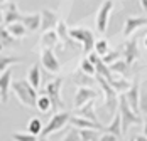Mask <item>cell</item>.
<instances>
[{
    "label": "cell",
    "instance_id": "45",
    "mask_svg": "<svg viewBox=\"0 0 147 141\" xmlns=\"http://www.w3.org/2000/svg\"><path fill=\"white\" fill-rule=\"evenodd\" d=\"M144 45H146V49H147V34H146V39H144Z\"/></svg>",
    "mask_w": 147,
    "mask_h": 141
},
{
    "label": "cell",
    "instance_id": "21",
    "mask_svg": "<svg viewBox=\"0 0 147 141\" xmlns=\"http://www.w3.org/2000/svg\"><path fill=\"white\" fill-rule=\"evenodd\" d=\"M26 29L29 32H36L37 29H41V14H29V15H22V20H20Z\"/></svg>",
    "mask_w": 147,
    "mask_h": 141
},
{
    "label": "cell",
    "instance_id": "26",
    "mask_svg": "<svg viewBox=\"0 0 147 141\" xmlns=\"http://www.w3.org/2000/svg\"><path fill=\"white\" fill-rule=\"evenodd\" d=\"M129 66H130V64L125 62V61H115V62H112L108 67H110V70H112L113 74L117 72L120 76H125V74L129 72Z\"/></svg>",
    "mask_w": 147,
    "mask_h": 141
},
{
    "label": "cell",
    "instance_id": "17",
    "mask_svg": "<svg viewBox=\"0 0 147 141\" xmlns=\"http://www.w3.org/2000/svg\"><path fill=\"white\" fill-rule=\"evenodd\" d=\"M76 114L78 116H83V118H88V119L95 121V123H98V116L95 113V99H90L88 102H85L81 108H78L76 109Z\"/></svg>",
    "mask_w": 147,
    "mask_h": 141
},
{
    "label": "cell",
    "instance_id": "31",
    "mask_svg": "<svg viewBox=\"0 0 147 141\" xmlns=\"http://www.w3.org/2000/svg\"><path fill=\"white\" fill-rule=\"evenodd\" d=\"M80 70H83V72H85V74H88V76H96V66H95L93 62H90L88 57L81 61Z\"/></svg>",
    "mask_w": 147,
    "mask_h": 141
},
{
    "label": "cell",
    "instance_id": "18",
    "mask_svg": "<svg viewBox=\"0 0 147 141\" xmlns=\"http://www.w3.org/2000/svg\"><path fill=\"white\" fill-rule=\"evenodd\" d=\"M122 54H123V61H125V62L132 64L134 61L137 59V56H139V51H137V39H132V41H129V42L125 44Z\"/></svg>",
    "mask_w": 147,
    "mask_h": 141
},
{
    "label": "cell",
    "instance_id": "15",
    "mask_svg": "<svg viewBox=\"0 0 147 141\" xmlns=\"http://www.w3.org/2000/svg\"><path fill=\"white\" fill-rule=\"evenodd\" d=\"M22 20V14L19 12V7L15 2H10L7 7H5V12H3V25H10L14 22H20Z\"/></svg>",
    "mask_w": 147,
    "mask_h": 141
},
{
    "label": "cell",
    "instance_id": "7",
    "mask_svg": "<svg viewBox=\"0 0 147 141\" xmlns=\"http://www.w3.org/2000/svg\"><path fill=\"white\" fill-rule=\"evenodd\" d=\"M112 9H113V2L112 0H105L102 3V7L98 9V14H96V30L100 34H105V30L108 27V19L112 14Z\"/></svg>",
    "mask_w": 147,
    "mask_h": 141
},
{
    "label": "cell",
    "instance_id": "6",
    "mask_svg": "<svg viewBox=\"0 0 147 141\" xmlns=\"http://www.w3.org/2000/svg\"><path fill=\"white\" fill-rule=\"evenodd\" d=\"M69 118H71V114L68 113V111H58V113H54V116L49 119V123L44 126L41 136H49L51 133H56L59 129H63L69 123Z\"/></svg>",
    "mask_w": 147,
    "mask_h": 141
},
{
    "label": "cell",
    "instance_id": "28",
    "mask_svg": "<svg viewBox=\"0 0 147 141\" xmlns=\"http://www.w3.org/2000/svg\"><path fill=\"white\" fill-rule=\"evenodd\" d=\"M0 41L5 44V45H14L17 42V39L9 32V29L5 27V25H0Z\"/></svg>",
    "mask_w": 147,
    "mask_h": 141
},
{
    "label": "cell",
    "instance_id": "19",
    "mask_svg": "<svg viewBox=\"0 0 147 141\" xmlns=\"http://www.w3.org/2000/svg\"><path fill=\"white\" fill-rule=\"evenodd\" d=\"M59 41V35L56 30H46L44 34L41 35V41H39V45L42 49H53Z\"/></svg>",
    "mask_w": 147,
    "mask_h": 141
},
{
    "label": "cell",
    "instance_id": "23",
    "mask_svg": "<svg viewBox=\"0 0 147 141\" xmlns=\"http://www.w3.org/2000/svg\"><path fill=\"white\" fill-rule=\"evenodd\" d=\"M5 27L9 29V32L14 35L15 39H22V37H26V34L29 32L22 22H14V24H10V25H5Z\"/></svg>",
    "mask_w": 147,
    "mask_h": 141
},
{
    "label": "cell",
    "instance_id": "29",
    "mask_svg": "<svg viewBox=\"0 0 147 141\" xmlns=\"http://www.w3.org/2000/svg\"><path fill=\"white\" fill-rule=\"evenodd\" d=\"M20 61H22L20 57H15V56H0V72H3L5 69H9L12 64L20 62Z\"/></svg>",
    "mask_w": 147,
    "mask_h": 141
},
{
    "label": "cell",
    "instance_id": "13",
    "mask_svg": "<svg viewBox=\"0 0 147 141\" xmlns=\"http://www.w3.org/2000/svg\"><path fill=\"white\" fill-rule=\"evenodd\" d=\"M69 124L73 128H78V129H103L100 123H95L88 118H83V116H78V114L69 118Z\"/></svg>",
    "mask_w": 147,
    "mask_h": 141
},
{
    "label": "cell",
    "instance_id": "16",
    "mask_svg": "<svg viewBox=\"0 0 147 141\" xmlns=\"http://www.w3.org/2000/svg\"><path fill=\"white\" fill-rule=\"evenodd\" d=\"M144 25H147L146 17H129L125 20V25H123V35L125 37H130L137 29L144 27Z\"/></svg>",
    "mask_w": 147,
    "mask_h": 141
},
{
    "label": "cell",
    "instance_id": "12",
    "mask_svg": "<svg viewBox=\"0 0 147 141\" xmlns=\"http://www.w3.org/2000/svg\"><path fill=\"white\" fill-rule=\"evenodd\" d=\"M56 32H58V35H59V41L64 44V47H68V49H78V42L69 35V30L66 27L64 20H59L58 27H56Z\"/></svg>",
    "mask_w": 147,
    "mask_h": 141
},
{
    "label": "cell",
    "instance_id": "33",
    "mask_svg": "<svg viewBox=\"0 0 147 141\" xmlns=\"http://www.w3.org/2000/svg\"><path fill=\"white\" fill-rule=\"evenodd\" d=\"M12 140L14 141H37L39 138L36 134H32V133H14Z\"/></svg>",
    "mask_w": 147,
    "mask_h": 141
},
{
    "label": "cell",
    "instance_id": "39",
    "mask_svg": "<svg viewBox=\"0 0 147 141\" xmlns=\"http://www.w3.org/2000/svg\"><path fill=\"white\" fill-rule=\"evenodd\" d=\"M135 141H147V136L146 134H139V136H135Z\"/></svg>",
    "mask_w": 147,
    "mask_h": 141
},
{
    "label": "cell",
    "instance_id": "20",
    "mask_svg": "<svg viewBox=\"0 0 147 141\" xmlns=\"http://www.w3.org/2000/svg\"><path fill=\"white\" fill-rule=\"evenodd\" d=\"M73 81H74V84H78V87H80V86L93 87L95 84H98L96 77H93V76H88V74H85L83 70H78V72H74V74H73Z\"/></svg>",
    "mask_w": 147,
    "mask_h": 141
},
{
    "label": "cell",
    "instance_id": "35",
    "mask_svg": "<svg viewBox=\"0 0 147 141\" xmlns=\"http://www.w3.org/2000/svg\"><path fill=\"white\" fill-rule=\"evenodd\" d=\"M63 141H81V138H80V129L71 126L69 133L64 136V140H63Z\"/></svg>",
    "mask_w": 147,
    "mask_h": 141
},
{
    "label": "cell",
    "instance_id": "43",
    "mask_svg": "<svg viewBox=\"0 0 147 141\" xmlns=\"http://www.w3.org/2000/svg\"><path fill=\"white\" fill-rule=\"evenodd\" d=\"M37 141H49V140H47V136H39V140Z\"/></svg>",
    "mask_w": 147,
    "mask_h": 141
},
{
    "label": "cell",
    "instance_id": "44",
    "mask_svg": "<svg viewBox=\"0 0 147 141\" xmlns=\"http://www.w3.org/2000/svg\"><path fill=\"white\" fill-rule=\"evenodd\" d=\"M5 2H14V0H0V5H2V3H5Z\"/></svg>",
    "mask_w": 147,
    "mask_h": 141
},
{
    "label": "cell",
    "instance_id": "1",
    "mask_svg": "<svg viewBox=\"0 0 147 141\" xmlns=\"http://www.w3.org/2000/svg\"><path fill=\"white\" fill-rule=\"evenodd\" d=\"M12 91H14V94L17 96V99L24 104V106H27V108H37V89L34 87V86L30 84L29 81H24V79H20V81H14L12 82Z\"/></svg>",
    "mask_w": 147,
    "mask_h": 141
},
{
    "label": "cell",
    "instance_id": "25",
    "mask_svg": "<svg viewBox=\"0 0 147 141\" xmlns=\"http://www.w3.org/2000/svg\"><path fill=\"white\" fill-rule=\"evenodd\" d=\"M37 109H39L41 113L53 111V102H51V98H49L47 94H44V92L37 98Z\"/></svg>",
    "mask_w": 147,
    "mask_h": 141
},
{
    "label": "cell",
    "instance_id": "10",
    "mask_svg": "<svg viewBox=\"0 0 147 141\" xmlns=\"http://www.w3.org/2000/svg\"><path fill=\"white\" fill-rule=\"evenodd\" d=\"M125 99H127V102L130 104V108L134 111L137 114H140V89H139V81L137 79L132 82L130 89L125 91Z\"/></svg>",
    "mask_w": 147,
    "mask_h": 141
},
{
    "label": "cell",
    "instance_id": "9",
    "mask_svg": "<svg viewBox=\"0 0 147 141\" xmlns=\"http://www.w3.org/2000/svg\"><path fill=\"white\" fill-rule=\"evenodd\" d=\"M98 96V92L93 89V87H86V86H80L76 94H74V99H73V106L74 109L81 108L85 102H88L90 99H95Z\"/></svg>",
    "mask_w": 147,
    "mask_h": 141
},
{
    "label": "cell",
    "instance_id": "3",
    "mask_svg": "<svg viewBox=\"0 0 147 141\" xmlns=\"http://www.w3.org/2000/svg\"><path fill=\"white\" fill-rule=\"evenodd\" d=\"M96 81H98V84H100V87L103 89V94H105V108H107V111L108 113L113 114L117 113V108H118V92L117 89H113V86L110 84L103 76H100V74H96Z\"/></svg>",
    "mask_w": 147,
    "mask_h": 141
},
{
    "label": "cell",
    "instance_id": "36",
    "mask_svg": "<svg viewBox=\"0 0 147 141\" xmlns=\"http://www.w3.org/2000/svg\"><path fill=\"white\" fill-rule=\"evenodd\" d=\"M140 113L147 116V92H140Z\"/></svg>",
    "mask_w": 147,
    "mask_h": 141
},
{
    "label": "cell",
    "instance_id": "22",
    "mask_svg": "<svg viewBox=\"0 0 147 141\" xmlns=\"http://www.w3.org/2000/svg\"><path fill=\"white\" fill-rule=\"evenodd\" d=\"M103 133H112L118 138L123 134L122 133V116H120V113L113 114V119H112V123L108 126H103Z\"/></svg>",
    "mask_w": 147,
    "mask_h": 141
},
{
    "label": "cell",
    "instance_id": "24",
    "mask_svg": "<svg viewBox=\"0 0 147 141\" xmlns=\"http://www.w3.org/2000/svg\"><path fill=\"white\" fill-rule=\"evenodd\" d=\"M27 81H29L36 89H39V84H41V69H39V66H37V64L30 66L29 74H27Z\"/></svg>",
    "mask_w": 147,
    "mask_h": 141
},
{
    "label": "cell",
    "instance_id": "5",
    "mask_svg": "<svg viewBox=\"0 0 147 141\" xmlns=\"http://www.w3.org/2000/svg\"><path fill=\"white\" fill-rule=\"evenodd\" d=\"M61 86H63V77H56L53 81H49L44 87V94H47L51 98V102H53V111L58 113L59 109L64 108V102L61 99Z\"/></svg>",
    "mask_w": 147,
    "mask_h": 141
},
{
    "label": "cell",
    "instance_id": "40",
    "mask_svg": "<svg viewBox=\"0 0 147 141\" xmlns=\"http://www.w3.org/2000/svg\"><path fill=\"white\" fill-rule=\"evenodd\" d=\"M140 5H142V9L147 12V0H140Z\"/></svg>",
    "mask_w": 147,
    "mask_h": 141
},
{
    "label": "cell",
    "instance_id": "2",
    "mask_svg": "<svg viewBox=\"0 0 147 141\" xmlns=\"http://www.w3.org/2000/svg\"><path fill=\"white\" fill-rule=\"evenodd\" d=\"M118 113L122 116V133H127L129 128L132 126V124L142 123V118L135 113L132 108H130V104L127 102L125 94H122L120 99H118Z\"/></svg>",
    "mask_w": 147,
    "mask_h": 141
},
{
    "label": "cell",
    "instance_id": "14",
    "mask_svg": "<svg viewBox=\"0 0 147 141\" xmlns=\"http://www.w3.org/2000/svg\"><path fill=\"white\" fill-rule=\"evenodd\" d=\"M12 87V67L5 69L0 74V94H2V102L9 99V91Z\"/></svg>",
    "mask_w": 147,
    "mask_h": 141
},
{
    "label": "cell",
    "instance_id": "47",
    "mask_svg": "<svg viewBox=\"0 0 147 141\" xmlns=\"http://www.w3.org/2000/svg\"><path fill=\"white\" fill-rule=\"evenodd\" d=\"M0 102H2V94H0Z\"/></svg>",
    "mask_w": 147,
    "mask_h": 141
},
{
    "label": "cell",
    "instance_id": "30",
    "mask_svg": "<svg viewBox=\"0 0 147 141\" xmlns=\"http://www.w3.org/2000/svg\"><path fill=\"white\" fill-rule=\"evenodd\" d=\"M81 141H100V134L96 129H80Z\"/></svg>",
    "mask_w": 147,
    "mask_h": 141
},
{
    "label": "cell",
    "instance_id": "4",
    "mask_svg": "<svg viewBox=\"0 0 147 141\" xmlns=\"http://www.w3.org/2000/svg\"><path fill=\"white\" fill-rule=\"evenodd\" d=\"M69 35H71L78 44H81L83 52H85L86 56H88L91 51H95V35H93L91 30L83 29V27H74V29H69Z\"/></svg>",
    "mask_w": 147,
    "mask_h": 141
},
{
    "label": "cell",
    "instance_id": "27",
    "mask_svg": "<svg viewBox=\"0 0 147 141\" xmlns=\"http://www.w3.org/2000/svg\"><path fill=\"white\" fill-rule=\"evenodd\" d=\"M27 129H29V133H32V134L41 136V133H42V129H44L42 121H41L39 118H32L29 121V124H27Z\"/></svg>",
    "mask_w": 147,
    "mask_h": 141
},
{
    "label": "cell",
    "instance_id": "8",
    "mask_svg": "<svg viewBox=\"0 0 147 141\" xmlns=\"http://www.w3.org/2000/svg\"><path fill=\"white\" fill-rule=\"evenodd\" d=\"M41 64L44 66L46 70L53 72V74H58L61 70V62L58 61V57L54 54L53 49H42V54H41Z\"/></svg>",
    "mask_w": 147,
    "mask_h": 141
},
{
    "label": "cell",
    "instance_id": "32",
    "mask_svg": "<svg viewBox=\"0 0 147 141\" xmlns=\"http://www.w3.org/2000/svg\"><path fill=\"white\" fill-rule=\"evenodd\" d=\"M108 51H110V47H108V41H107V39H100V41L95 42V52H96L98 56L103 57Z\"/></svg>",
    "mask_w": 147,
    "mask_h": 141
},
{
    "label": "cell",
    "instance_id": "42",
    "mask_svg": "<svg viewBox=\"0 0 147 141\" xmlns=\"http://www.w3.org/2000/svg\"><path fill=\"white\" fill-rule=\"evenodd\" d=\"M5 47H7V45H5V44H3V42H2V41H0V52H2V51H3Z\"/></svg>",
    "mask_w": 147,
    "mask_h": 141
},
{
    "label": "cell",
    "instance_id": "11",
    "mask_svg": "<svg viewBox=\"0 0 147 141\" xmlns=\"http://www.w3.org/2000/svg\"><path fill=\"white\" fill-rule=\"evenodd\" d=\"M59 24L58 14L49 10V9H42L41 10V30L46 32V30H54Z\"/></svg>",
    "mask_w": 147,
    "mask_h": 141
},
{
    "label": "cell",
    "instance_id": "41",
    "mask_svg": "<svg viewBox=\"0 0 147 141\" xmlns=\"http://www.w3.org/2000/svg\"><path fill=\"white\" fill-rule=\"evenodd\" d=\"M0 25H3V10L0 9Z\"/></svg>",
    "mask_w": 147,
    "mask_h": 141
},
{
    "label": "cell",
    "instance_id": "34",
    "mask_svg": "<svg viewBox=\"0 0 147 141\" xmlns=\"http://www.w3.org/2000/svg\"><path fill=\"white\" fill-rule=\"evenodd\" d=\"M120 56H122V52L117 49V51H108V52H107L102 59H103V62H105V64H108V66H110L112 62L118 61V57H120Z\"/></svg>",
    "mask_w": 147,
    "mask_h": 141
},
{
    "label": "cell",
    "instance_id": "46",
    "mask_svg": "<svg viewBox=\"0 0 147 141\" xmlns=\"http://www.w3.org/2000/svg\"><path fill=\"white\" fill-rule=\"evenodd\" d=\"M129 141H135V138H130V140H129Z\"/></svg>",
    "mask_w": 147,
    "mask_h": 141
},
{
    "label": "cell",
    "instance_id": "38",
    "mask_svg": "<svg viewBox=\"0 0 147 141\" xmlns=\"http://www.w3.org/2000/svg\"><path fill=\"white\" fill-rule=\"evenodd\" d=\"M142 123H144V128H142V134H146V136H147V116L144 118V121H142Z\"/></svg>",
    "mask_w": 147,
    "mask_h": 141
},
{
    "label": "cell",
    "instance_id": "37",
    "mask_svg": "<svg viewBox=\"0 0 147 141\" xmlns=\"http://www.w3.org/2000/svg\"><path fill=\"white\" fill-rule=\"evenodd\" d=\"M100 141H118V136L112 134V133H103L100 136Z\"/></svg>",
    "mask_w": 147,
    "mask_h": 141
}]
</instances>
